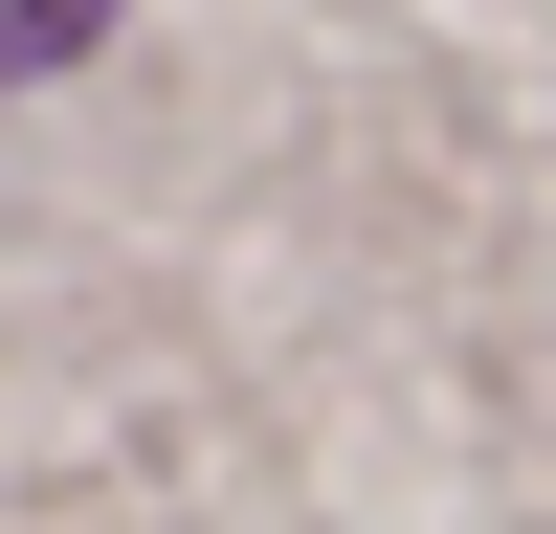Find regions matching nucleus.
<instances>
[{
	"mask_svg": "<svg viewBox=\"0 0 556 534\" xmlns=\"http://www.w3.org/2000/svg\"><path fill=\"white\" fill-rule=\"evenodd\" d=\"M67 44H112V0H0V67H67Z\"/></svg>",
	"mask_w": 556,
	"mask_h": 534,
	"instance_id": "nucleus-1",
	"label": "nucleus"
}]
</instances>
